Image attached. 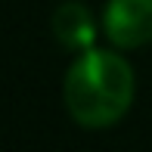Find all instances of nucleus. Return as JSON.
<instances>
[{
    "label": "nucleus",
    "mask_w": 152,
    "mask_h": 152,
    "mask_svg": "<svg viewBox=\"0 0 152 152\" xmlns=\"http://www.w3.org/2000/svg\"><path fill=\"white\" fill-rule=\"evenodd\" d=\"M53 34L68 50H90L96 40V22L84 3L65 0L53 10Z\"/></svg>",
    "instance_id": "obj_3"
},
{
    "label": "nucleus",
    "mask_w": 152,
    "mask_h": 152,
    "mask_svg": "<svg viewBox=\"0 0 152 152\" xmlns=\"http://www.w3.org/2000/svg\"><path fill=\"white\" fill-rule=\"evenodd\" d=\"M102 28L115 47H140L152 40V0H109Z\"/></svg>",
    "instance_id": "obj_2"
},
{
    "label": "nucleus",
    "mask_w": 152,
    "mask_h": 152,
    "mask_svg": "<svg viewBox=\"0 0 152 152\" xmlns=\"http://www.w3.org/2000/svg\"><path fill=\"white\" fill-rule=\"evenodd\" d=\"M65 109L81 127H109L134 102V72L118 53L81 50L62 84Z\"/></svg>",
    "instance_id": "obj_1"
}]
</instances>
